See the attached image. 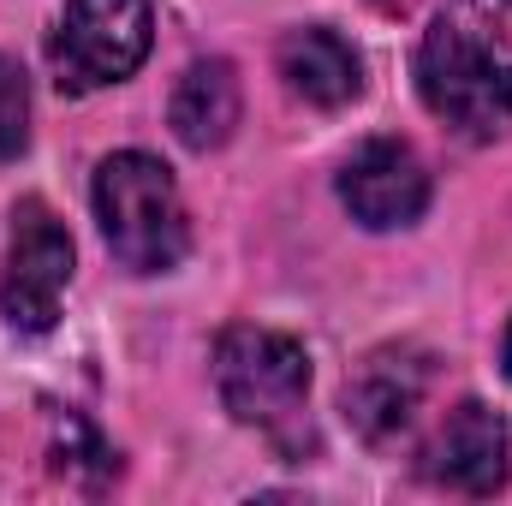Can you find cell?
<instances>
[{"mask_svg":"<svg viewBox=\"0 0 512 506\" xmlns=\"http://www.w3.org/2000/svg\"><path fill=\"white\" fill-rule=\"evenodd\" d=\"M24 143H30V84L18 60L0 54V161L24 155Z\"/></svg>","mask_w":512,"mask_h":506,"instance_id":"11","label":"cell"},{"mask_svg":"<svg viewBox=\"0 0 512 506\" xmlns=\"http://www.w3.org/2000/svg\"><path fill=\"white\" fill-rule=\"evenodd\" d=\"M239 72L227 66V60H197L185 78H179V90H173V108H167V120H173V137L185 143V149H221L233 126H239Z\"/></svg>","mask_w":512,"mask_h":506,"instance_id":"10","label":"cell"},{"mask_svg":"<svg viewBox=\"0 0 512 506\" xmlns=\"http://www.w3.org/2000/svg\"><path fill=\"white\" fill-rule=\"evenodd\" d=\"M429 114L471 137L512 126V0H441L417 48Z\"/></svg>","mask_w":512,"mask_h":506,"instance_id":"1","label":"cell"},{"mask_svg":"<svg viewBox=\"0 0 512 506\" xmlns=\"http://www.w3.org/2000/svg\"><path fill=\"white\" fill-rule=\"evenodd\" d=\"M215 387H221V405L245 423L274 435L280 447L298 441L304 429V393H310V358L292 334H274V328H227L215 340Z\"/></svg>","mask_w":512,"mask_h":506,"instance_id":"3","label":"cell"},{"mask_svg":"<svg viewBox=\"0 0 512 506\" xmlns=\"http://www.w3.org/2000/svg\"><path fill=\"white\" fill-rule=\"evenodd\" d=\"M280 78L292 96H304L310 108H346L364 90V60L340 30L304 24L280 42Z\"/></svg>","mask_w":512,"mask_h":506,"instance_id":"9","label":"cell"},{"mask_svg":"<svg viewBox=\"0 0 512 506\" xmlns=\"http://www.w3.org/2000/svg\"><path fill=\"white\" fill-rule=\"evenodd\" d=\"M155 36V12L149 0H66L54 36H48V60L60 90H108L126 84L143 66Z\"/></svg>","mask_w":512,"mask_h":506,"instance_id":"4","label":"cell"},{"mask_svg":"<svg viewBox=\"0 0 512 506\" xmlns=\"http://www.w3.org/2000/svg\"><path fill=\"white\" fill-rule=\"evenodd\" d=\"M96 221H102L114 262L131 274H167L179 268V256L191 245L179 185L143 149H120L96 167Z\"/></svg>","mask_w":512,"mask_h":506,"instance_id":"2","label":"cell"},{"mask_svg":"<svg viewBox=\"0 0 512 506\" xmlns=\"http://www.w3.org/2000/svg\"><path fill=\"white\" fill-rule=\"evenodd\" d=\"M429 393V352L417 346H382L358 364V376L346 381V411L358 423L364 441H393L417 405Z\"/></svg>","mask_w":512,"mask_h":506,"instance_id":"8","label":"cell"},{"mask_svg":"<svg viewBox=\"0 0 512 506\" xmlns=\"http://www.w3.org/2000/svg\"><path fill=\"white\" fill-rule=\"evenodd\" d=\"M423 477L459 495H495L507 483V423L483 399L453 405L423 447Z\"/></svg>","mask_w":512,"mask_h":506,"instance_id":"7","label":"cell"},{"mask_svg":"<svg viewBox=\"0 0 512 506\" xmlns=\"http://www.w3.org/2000/svg\"><path fill=\"white\" fill-rule=\"evenodd\" d=\"M507 376H512V328H507Z\"/></svg>","mask_w":512,"mask_h":506,"instance_id":"12","label":"cell"},{"mask_svg":"<svg viewBox=\"0 0 512 506\" xmlns=\"http://www.w3.org/2000/svg\"><path fill=\"white\" fill-rule=\"evenodd\" d=\"M340 203L352 209L358 227L393 233L411 227L429 209V167L417 161L411 143L399 137H370L364 149H352V161L340 167Z\"/></svg>","mask_w":512,"mask_h":506,"instance_id":"6","label":"cell"},{"mask_svg":"<svg viewBox=\"0 0 512 506\" xmlns=\"http://www.w3.org/2000/svg\"><path fill=\"white\" fill-rule=\"evenodd\" d=\"M66 286H72V233L54 221L48 203L24 197L12 209V245H6V274H0L6 322L18 334H48Z\"/></svg>","mask_w":512,"mask_h":506,"instance_id":"5","label":"cell"}]
</instances>
